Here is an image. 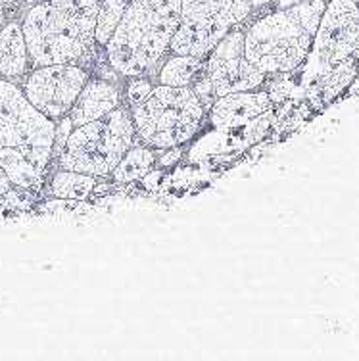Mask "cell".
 Instances as JSON below:
<instances>
[{
  "label": "cell",
  "instance_id": "obj_1",
  "mask_svg": "<svg viewBox=\"0 0 359 361\" xmlns=\"http://www.w3.org/2000/svg\"><path fill=\"white\" fill-rule=\"evenodd\" d=\"M54 119L29 102L23 90L0 79V167L12 185L37 187L54 148Z\"/></svg>",
  "mask_w": 359,
  "mask_h": 361
},
{
  "label": "cell",
  "instance_id": "obj_2",
  "mask_svg": "<svg viewBox=\"0 0 359 361\" xmlns=\"http://www.w3.org/2000/svg\"><path fill=\"white\" fill-rule=\"evenodd\" d=\"M98 0H44L29 10L21 31L35 66L75 63L95 42Z\"/></svg>",
  "mask_w": 359,
  "mask_h": 361
},
{
  "label": "cell",
  "instance_id": "obj_3",
  "mask_svg": "<svg viewBox=\"0 0 359 361\" xmlns=\"http://www.w3.org/2000/svg\"><path fill=\"white\" fill-rule=\"evenodd\" d=\"M181 0H131L108 41L111 68L127 77L152 70L179 27Z\"/></svg>",
  "mask_w": 359,
  "mask_h": 361
},
{
  "label": "cell",
  "instance_id": "obj_4",
  "mask_svg": "<svg viewBox=\"0 0 359 361\" xmlns=\"http://www.w3.org/2000/svg\"><path fill=\"white\" fill-rule=\"evenodd\" d=\"M325 0H305L256 21L244 35V54L263 73H286L302 63L315 39Z\"/></svg>",
  "mask_w": 359,
  "mask_h": 361
},
{
  "label": "cell",
  "instance_id": "obj_5",
  "mask_svg": "<svg viewBox=\"0 0 359 361\" xmlns=\"http://www.w3.org/2000/svg\"><path fill=\"white\" fill-rule=\"evenodd\" d=\"M204 106L187 87H156L133 110V123L140 139L156 148H173L198 131Z\"/></svg>",
  "mask_w": 359,
  "mask_h": 361
},
{
  "label": "cell",
  "instance_id": "obj_6",
  "mask_svg": "<svg viewBox=\"0 0 359 361\" xmlns=\"http://www.w3.org/2000/svg\"><path fill=\"white\" fill-rule=\"evenodd\" d=\"M135 129L131 118L121 108L102 118L73 127L60 152L63 169L89 175L111 173L123 154L131 148Z\"/></svg>",
  "mask_w": 359,
  "mask_h": 361
},
{
  "label": "cell",
  "instance_id": "obj_7",
  "mask_svg": "<svg viewBox=\"0 0 359 361\" xmlns=\"http://www.w3.org/2000/svg\"><path fill=\"white\" fill-rule=\"evenodd\" d=\"M252 0H181L179 27L169 49L175 54L204 58L236 23L246 20Z\"/></svg>",
  "mask_w": 359,
  "mask_h": 361
},
{
  "label": "cell",
  "instance_id": "obj_8",
  "mask_svg": "<svg viewBox=\"0 0 359 361\" xmlns=\"http://www.w3.org/2000/svg\"><path fill=\"white\" fill-rule=\"evenodd\" d=\"M85 83L87 71L75 63L39 66L28 77L23 94L47 118L60 119L73 108Z\"/></svg>",
  "mask_w": 359,
  "mask_h": 361
},
{
  "label": "cell",
  "instance_id": "obj_9",
  "mask_svg": "<svg viewBox=\"0 0 359 361\" xmlns=\"http://www.w3.org/2000/svg\"><path fill=\"white\" fill-rule=\"evenodd\" d=\"M207 79L214 85L215 97L252 90L263 83L265 73L244 54V33L229 31L215 44L207 62Z\"/></svg>",
  "mask_w": 359,
  "mask_h": 361
},
{
  "label": "cell",
  "instance_id": "obj_10",
  "mask_svg": "<svg viewBox=\"0 0 359 361\" xmlns=\"http://www.w3.org/2000/svg\"><path fill=\"white\" fill-rule=\"evenodd\" d=\"M315 37L323 63L336 66L359 54V6L355 0H331Z\"/></svg>",
  "mask_w": 359,
  "mask_h": 361
},
{
  "label": "cell",
  "instance_id": "obj_11",
  "mask_svg": "<svg viewBox=\"0 0 359 361\" xmlns=\"http://www.w3.org/2000/svg\"><path fill=\"white\" fill-rule=\"evenodd\" d=\"M269 108L271 98L267 92H231L215 100L212 108V121L217 127L241 126L265 114Z\"/></svg>",
  "mask_w": 359,
  "mask_h": 361
},
{
  "label": "cell",
  "instance_id": "obj_12",
  "mask_svg": "<svg viewBox=\"0 0 359 361\" xmlns=\"http://www.w3.org/2000/svg\"><path fill=\"white\" fill-rule=\"evenodd\" d=\"M119 106V92L114 85L95 79L87 81L83 90L79 92L75 104L69 110L68 118L71 119V126L79 127L89 121L102 118L108 111L116 110Z\"/></svg>",
  "mask_w": 359,
  "mask_h": 361
},
{
  "label": "cell",
  "instance_id": "obj_13",
  "mask_svg": "<svg viewBox=\"0 0 359 361\" xmlns=\"http://www.w3.org/2000/svg\"><path fill=\"white\" fill-rule=\"evenodd\" d=\"M29 63L28 44L20 23H6L0 27V75L20 77Z\"/></svg>",
  "mask_w": 359,
  "mask_h": 361
},
{
  "label": "cell",
  "instance_id": "obj_14",
  "mask_svg": "<svg viewBox=\"0 0 359 361\" xmlns=\"http://www.w3.org/2000/svg\"><path fill=\"white\" fill-rule=\"evenodd\" d=\"M95 175L63 169L52 179V195L69 200H85L95 188Z\"/></svg>",
  "mask_w": 359,
  "mask_h": 361
},
{
  "label": "cell",
  "instance_id": "obj_15",
  "mask_svg": "<svg viewBox=\"0 0 359 361\" xmlns=\"http://www.w3.org/2000/svg\"><path fill=\"white\" fill-rule=\"evenodd\" d=\"M154 164V152L148 148H129L111 171L118 183H131L145 177Z\"/></svg>",
  "mask_w": 359,
  "mask_h": 361
},
{
  "label": "cell",
  "instance_id": "obj_16",
  "mask_svg": "<svg viewBox=\"0 0 359 361\" xmlns=\"http://www.w3.org/2000/svg\"><path fill=\"white\" fill-rule=\"evenodd\" d=\"M200 71V58L177 54L162 68L159 83L167 87H188Z\"/></svg>",
  "mask_w": 359,
  "mask_h": 361
},
{
  "label": "cell",
  "instance_id": "obj_17",
  "mask_svg": "<svg viewBox=\"0 0 359 361\" xmlns=\"http://www.w3.org/2000/svg\"><path fill=\"white\" fill-rule=\"evenodd\" d=\"M127 4H129L127 0H102V4L98 6L95 41L100 44H108L119 21L123 18Z\"/></svg>",
  "mask_w": 359,
  "mask_h": 361
},
{
  "label": "cell",
  "instance_id": "obj_18",
  "mask_svg": "<svg viewBox=\"0 0 359 361\" xmlns=\"http://www.w3.org/2000/svg\"><path fill=\"white\" fill-rule=\"evenodd\" d=\"M353 73H355V66H353L352 62H348V60L340 62L339 68H336V70H332L331 75L327 77V81H325L327 98L334 97L336 92H340V90L344 89L346 85L350 83V79L353 77Z\"/></svg>",
  "mask_w": 359,
  "mask_h": 361
},
{
  "label": "cell",
  "instance_id": "obj_19",
  "mask_svg": "<svg viewBox=\"0 0 359 361\" xmlns=\"http://www.w3.org/2000/svg\"><path fill=\"white\" fill-rule=\"evenodd\" d=\"M150 90H152L150 81H145V79L133 81V83L129 85V89H127V98H129L131 106H137L138 102H142V100L150 94Z\"/></svg>",
  "mask_w": 359,
  "mask_h": 361
},
{
  "label": "cell",
  "instance_id": "obj_20",
  "mask_svg": "<svg viewBox=\"0 0 359 361\" xmlns=\"http://www.w3.org/2000/svg\"><path fill=\"white\" fill-rule=\"evenodd\" d=\"M73 131V126H71V119L63 118L60 121V126L56 129L54 135V148H52V152L60 154L63 150V145H66V140H68L69 133Z\"/></svg>",
  "mask_w": 359,
  "mask_h": 361
},
{
  "label": "cell",
  "instance_id": "obj_21",
  "mask_svg": "<svg viewBox=\"0 0 359 361\" xmlns=\"http://www.w3.org/2000/svg\"><path fill=\"white\" fill-rule=\"evenodd\" d=\"M194 94L200 98L202 104L209 106V98H212V94H215V90H214V85H212V81L207 79V75L204 77L202 81H198V83H196V87H194Z\"/></svg>",
  "mask_w": 359,
  "mask_h": 361
},
{
  "label": "cell",
  "instance_id": "obj_22",
  "mask_svg": "<svg viewBox=\"0 0 359 361\" xmlns=\"http://www.w3.org/2000/svg\"><path fill=\"white\" fill-rule=\"evenodd\" d=\"M10 188H12V183H10V179H8V175L4 173V169L0 167V196L6 195Z\"/></svg>",
  "mask_w": 359,
  "mask_h": 361
},
{
  "label": "cell",
  "instance_id": "obj_23",
  "mask_svg": "<svg viewBox=\"0 0 359 361\" xmlns=\"http://www.w3.org/2000/svg\"><path fill=\"white\" fill-rule=\"evenodd\" d=\"M179 158V150L177 148H171V152H167L164 158H162V164L164 166H169V164H173V161Z\"/></svg>",
  "mask_w": 359,
  "mask_h": 361
},
{
  "label": "cell",
  "instance_id": "obj_24",
  "mask_svg": "<svg viewBox=\"0 0 359 361\" xmlns=\"http://www.w3.org/2000/svg\"><path fill=\"white\" fill-rule=\"evenodd\" d=\"M300 2H305V0H276V8H279V10H284V8L296 6Z\"/></svg>",
  "mask_w": 359,
  "mask_h": 361
},
{
  "label": "cell",
  "instance_id": "obj_25",
  "mask_svg": "<svg viewBox=\"0 0 359 361\" xmlns=\"http://www.w3.org/2000/svg\"><path fill=\"white\" fill-rule=\"evenodd\" d=\"M271 0H252V8H260L265 6V4H269Z\"/></svg>",
  "mask_w": 359,
  "mask_h": 361
},
{
  "label": "cell",
  "instance_id": "obj_26",
  "mask_svg": "<svg viewBox=\"0 0 359 361\" xmlns=\"http://www.w3.org/2000/svg\"><path fill=\"white\" fill-rule=\"evenodd\" d=\"M4 20H6V14H4V6L0 4V27L4 25Z\"/></svg>",
  "mask_w": 359,
  "mask_h": 361
},
{
  "label": "cell",
  "instance_id": "obj_27",
  "mask_svg": "<svg viewBox=\"0 0 359 361\" xmlns=\"http://www.w3.org/2000/svg\"><path fill=\"white\" fill-rule=\"evenodd\" d=\"M16 0H0V4H2V6H6V4H14Z\"/></svg>",
  "mask_w": 359,
  "mask_h": 361
},
{
  "label": "cell",
  "instance_id": "obj_28",
  "mask_svg": "<svg viewBox=\"0 0 359 361\" xmlns=\"http://www.w3.org/2000/svg\"><path fill=\"white\" fill-rule=\"evenodd\" d=\"M355 4H358V6H359V0H355Z\"/></svg>",
  "mask_w": 359,
  "mask_h": 361
}]
</instances>
